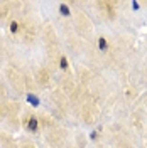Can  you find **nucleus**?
<instances>
[{
	"label": "nucleus",
	"mask_w": 147,
	"mask_h": 148,
	"mask_svg": "<svg viewBox=\"0 0 147 148\" xmlns=\"http://www.w3.org/2000/svg\"><path fill=\"white\" fill-rule=\"evenodd\" d=\"M17 30H19V24H17V22H12V24H10V32H12V34H15Z\"/></svg>",
	"instance_id": "obj_6"
},
{
	"label": "nucleus",
	"mask_w": 147,
	"mask_h": 148,
	"mask_svg": "<svg viewBox=\"0 0 147 148\" xmlns=\"http://www.w3.org/2000/svg\"><path fill=\"white\" fill-rule=\"evenodd\" d=\"M26 99H27V101L31 103L32 106H39V99H37L36 96H32V94H27V98H26Z\"/></svg>",
	"instance_id": "obj_4"
},
{
	"label": "nucleus",
	"mask_w": 147,
	"mask_h": 148,
	"mask_svg": "<svg viewBox=\"0 0 147 148\" xmlns=\"http://www.w3.org/2000/svg\"><path fill=\"white\" fill-rule=\"evenodd\" d=\"M132 9H134V10L139 9V2H132Z\"/></svg>",
	"instance_id": "obj_8"
},
{
	"label": "nucleus",
	"mask_w": 147,
	"mask_h": 148,
	"mask_svg": "<svg viewBox=\"0 0 147 148\" xmlns=\"http://www.w3.org/2000/svg\"><path fill=\"white\" fill-rule=\"evenodd\" d=\"M96 136H98V133H96V131H92V133H90V138H92V140H96Z\"/></svg>",
	"instance_id": "obj_7"
},
{
	"label": "nucleus",
	"mask_w": 147,
	"mask_h": 148,
	"mask_svg": "<svg viewBox=\"0 0 147 148\" xmlns=\"http://www.w3.org/2000/svg\"><path fill=\"white\" fill-rule=\"evenodd\" d=\"M98 49L100 51H107L108 49V44H107V39L105 37H98Z\"/></svg>",
	"instance_id": "obj_2"
},
{
	"label": "nucleus",
	"mask_w": 147,
	"mask_h": 148,
	"mask_svg": "<svg viewBox=\"0 0 147 148\" xmlns=\"http://www.w3.org/2000/svg\"><path fill=\"white\" fill-rule=\"evenodd\" d=\"M59 14H61V15H66V17H68V15L71 14V12H69V7H68L66 3H61V5H59Z\"/></svg>",
	"instance_id": "obj_3"
},
{
	"label": "nucleus",
	"mask_w": 147,
	"mask_h": 148,
	"mask_svg": "<svg viewBox=\"0 0 147 148\" xmlns=\"http://www.w3.org/2000/svg\"><path fill=\"white\" fill-rule=\"evenodd\" d=\"M59 67H61V69H68V59H66V56H61V59H59Z\"/></svg>",
	"instance_id": "obj_5"
},
{
	"label": "nucleus",
	"mask_w": 147,
	"mask_h": 148,
	"mask_svg": "<svg viewBox=\"0 0 147 148\" xmlns=\"http://www.w3.org/2000/svg\"><path fill=\"white\" fill-rule=\"evenodd\" d=\"M27 130H29V131H32V133H36L37 130H39V120H37L36 116L29 118V121H27Z\"/></svg>",
	"instance_id": "obj_1"
}]
</instances>
